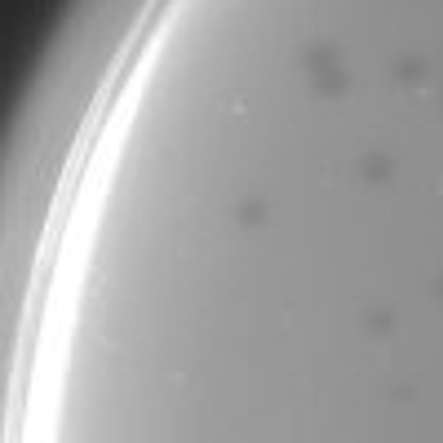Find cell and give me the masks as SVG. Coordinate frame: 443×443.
Segmentation results:
<instances>
[{
    "label": "cell",
    "mask_w": 443,
    "mask_h": 443,
    "mask_svg": "<svg viewBox=\"0 0 443 443\" xmlns=\"http://www.w3.org/2000/svg\"><path fill=\"white\" fill-rule=\"evenodd\" d=\"M364 177H368V182H386V177H390V160H386V155H368V160H364Z\"/></svg>",
    "instance_id": "1"
},
{
    "label": "cell",
    "mask_w": 443,
    "mask_h": 443,
    "mask_svg": "<svg viewBox=\"0 0 443 443\" xmlns=\"http://www.w3.org/2000/svg\"><path fill=\"white\" fill-rule=\"evenodd\" d=\"M319 89H324V93H341V89H346V76H341L337 67L319 71Z\"/></svg>",
    "instance_id": "2"
},
{
    "label": "cell",
    "mask_w": 443,
    "mask_h": 443,
    "mask_svg": "<svg viewBox=\"0 0 443 443\" xmlns=\"http://www.w3.org/2000/svg\"><path fill=\"white\" fill-rule=\"evenodd\" d=\"M399 80H403V85H426L430 76H426L421 63H403V67H399Z\"/></svg>",
    "instance_id": "3"
},
{
    "label": "cell",
    "mask_w": 443,
    "mask_h": 443,
    "mask_svg": "<svg viewBox=\"0 0 443 443\" xmlns=\"http://www.w3.org/2000/svg\"><path fill=\"white\" fill-rule=\"evenodd\" d=\"M390 328V315H368V332H386Z\"/></svg>",
    "instance_id": "4"
},
{
    "label": "cell",
    "mask_w": 443,
    "mask_h": 443,
    "mask_svg": "<svg viewBox=\"0 0 443 443\" xmlns=\"http://www.w3.org/2000/svg\"><path fill=\"white\" fill-rule=\"evenodd\" d=\"M239 218H244V222H261L266 213H261V204H244V213H239Z\"/></svg>",
    "instance_id": "5"
},
{
    "label": "cell",
    "mask_w": 443,
    "mask_h": 443,
    "mask_svg": "<svg viewBox=\"0 0 443 443\" xmlns=\"http://www.w3.org/2000/svg\"><path fill=\"white\" fill-rule=\"evenodd\" d=\"M439 293H443V284H439Z\"/></svg>",
    "instance_id": "6"
}]
</instances>
